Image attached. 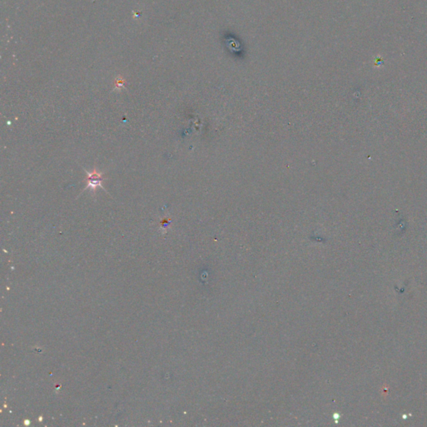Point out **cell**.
Masks as SVG:
<instances>
[{"label": "cell", "mask_w": 427, "mask_h": 427, "mask_svg": "<svg viewBox=\"0 0 427 427\" xmlns=\"http://www.w3.org/2000/svg\"><path fill=\"white\" fill-rule=\"evenodd\" d=\"M85 173H86V179H85L86 187H85V190L86 189H90L91 192L95 194L99 187L102 188L103 190H105V188L102 186V182L104 180L102 173L98 172L95 169L93 170L92 172L85 170Z\"/></svg>", "instance_id": "obj_1"}]
</instances>
